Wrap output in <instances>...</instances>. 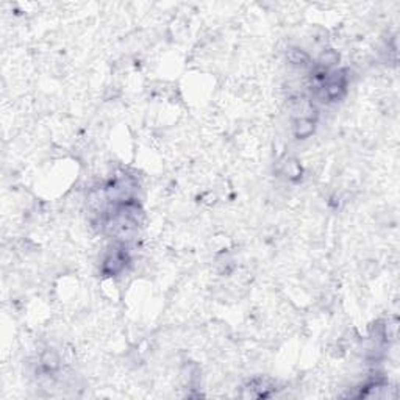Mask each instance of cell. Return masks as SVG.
<instances>
[{"instance_id":"cell-2","label":"cell","mask_w":400,"mask_h":400,"mask_svg":"<svg viewBox=\"0 0 400 400\" xmlns=\"http://www.w3.org/2000/svg\"><path fill=\"white\" fill-rule=\"evenodd\" d=\"M314 130V122L310 118H300L296 122V135L299 138H307Z\"/></svg>"},{"instance_id":"cell-3","label":"cell","mask_w":400,"mask_h":400,"mask_svg":"<svg viewBox=\"0 0 400 400\" xmlns=\"http://www.w3.org/2000/svg\"><path fill=\"white\" fill-rule=\"evenodd\" d=\"M288 58H290L294 65H307L308 63V55L299 49H291L290 53H288Z\"/></svg>"},{"instance_id":"cell-1","label":"cell","mask_w":400,"mask_h":400,"mask_svg":"<svg viewBox=\"0 0 400 400\" xmlns=\"http://www.w3.org/2000/svg\"><path fill=\"white\" fill-rule=\"evenodd\" d=\"M125 260H127V257L122 252V249H116L105 261V266H103L105 272H108V274H116V272H119L124 267Z\"/></svg>"}]
</instances>
